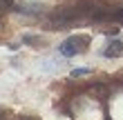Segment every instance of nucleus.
Listing matches in <instances>:
<instances>
[{"label": "nucleus", "instance_id": "obj_1", "mask_svg": "<svg viewBox=\"0 0 123 120\" xmlns=\"http://www.w3.org/2000/svg\"><path fill=\"white\" fill-rule=\"evenodd\" d=\"M90 42H92V38H90V36H85V33L69 36V38L61 45V53L65 56V58H72V56L85 53V51L90 49Z\"/></svg>", "mask_w": 123, "mask_h": 120}, {"label": "nucleus", "instance_id": "obj_2", "mask_svg": "<svg viewBox=\"0 0 123 120\" xmlns=\"http://www.w3.org/2000/svg\"><path fill=\"white\" fill-rule=\"evenodd\" d=\"M13 11L16 13H25V16H40L45 11V5L43 2H34V0H25V2L13 5Z\"/></svg>", "mask_w": 123, "mask_h": 120}, {"label": "nucleus", "instance_id": "obj_3", "mask_svg": "<svg viewBox=\"0 0 123 120\" xmlns=\"http://www.w3.org/2000/svg\"><path fill=\"white\" fill-rule=\"evenodd\" d=\"M103 56H105V58H121V56H123V40H119V38L110 40L107 47L103 49Z\"/></svg>", "mask_w": 123, "mask_h": 120}, {"label": "nucleus", "instance_id": "obj_4", "mask_svg": "<svg viewBox=\"0 0 123 120\" xmlns=\"http://www.w3.org/2000/svg\"><path fill=\"white\" fill-rule=\"evenodd\" d=\"M23 42H25V45H29V47H36V49H38V47H45V40H43L40 36H34V33H25V36H23Z\"/></svg>", "mask_w": 123, "mask_h": 120}, {"label": "nucleus", "instance_id": "obj_5", "mask_svg": "<svg viewBox=\"0 0 123 120\" xmlns=\"http://www.w3.org/2000/svg\"><path fill=\"white\" fill-rule=\"evenodd\" d=\"M92 71L90 69H74V71H72V78H83V76H90Z\"/></svg>", "mask_w": 123, "mask_h": 120}, {"label": "nucleus", "instance_id": "obj_6", "mask_svg": "<svg viewBox=\"0 0 123 120\" xmlns=\"http://www.w3.org/2000/svg\"><path fill=\"white\" fill-rule=\"evenodd\" d=\"M0 120H9V111H5L2 107H0Z\"/></svg>", "mask_w": 123, "mask_h": 120}, {"label": "nucleus", "instance_id": "obj_7", "mask_svg": "<svg viewBox=\"0 0 123 120\" xmlns=\"http://www.w3.org/2000/svg\"><path fill=\"white\" fill-rule=\"evenodd\" d=\"M18 120H38V118H34V116H20Z\"/></svg>", "mask_w": 123, "mask_h": 120}]
</instances>
